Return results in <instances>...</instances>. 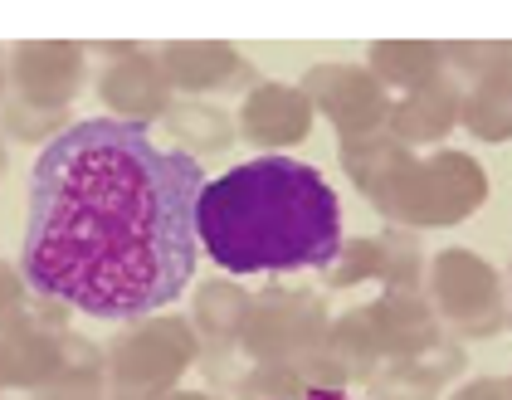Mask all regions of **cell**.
I'll return each mask as SVG.
<instances>
[{"label":"cell","mask_w":512,"mask_h":400,"mask_svg":"<svg viewBox=\"0 0 512 400\" xmlns=\"http://www.w3.org/2000/svg\"><path fill=\"white\" fill-rule=\"evenodd\" d=\"M205 171L161 147L147 122L64 127L30 171L20 269L35 293L88 318H142L196 274V196Z\"/></svg>","instance_id":"cell-1"},{"label":"cell","mask_w":512,"mask_h":400,"mask_svg":"<svg viewBox=\"0 0 512 400\" xmlns=\"http://www.w3.org/2000/svg\"><path fill=\"white\" fill-rule=\"evenodd\" d=\"M196 244L225 274L322 269L342 249V205L308 161H244L200 186Z\"/></svg>","instance_id":"cell-2"}]
</instances>
